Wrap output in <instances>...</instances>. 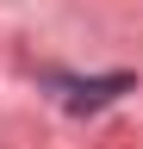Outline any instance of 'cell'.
I'll list each match as a JSON object with an SVG mask.
<instances>
[{"instance_id": "6da1fadb", "label": "cell", "mask_w": 143, "mask_h": 149, "mask_svg": "<svg viewBox=\"0 0 143 149\" xmlns=\"http://www.w3.org/2000/svg\"><path fill=\"white\" fill-rule=\"evenodd\" d=\"M68 112H100L106 100H118V93H131V74H100V81H56Z\"/></svg>"}]
</instances>
